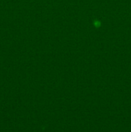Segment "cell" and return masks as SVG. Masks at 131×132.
I'll use <instances>...</instances> for the list:
<instances>
[]
</instances>
